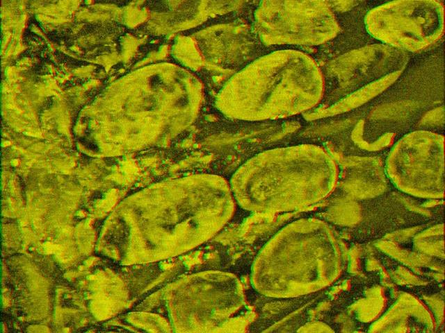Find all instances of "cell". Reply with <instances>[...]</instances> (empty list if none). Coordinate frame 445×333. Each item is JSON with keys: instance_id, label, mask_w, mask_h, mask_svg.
Segmentation results:
<instances>
[{"instance_id": "1", "label": "cell", "mask_w": 445, "mask_h": 333, "mask_svg": "<svg viewBox=\"0 0 445 333\" xmlns=\"http://www.w3.org/2000/svg\"><path fill=\"white\" fill-rule=\"evenodd\" d=\"M121 210L112 248L127 261L186 253L216 235L236 202L229 182L211 173L191 174L159 185Z\"/></svg>"}, {"instance_id": "2", "label": "cell", "mask_w": 445, "mask_h": 333, "mask_svg": "<svg viewBox=\"0 0 445 333\" xmlns=\"http://www.w3.org/2000/svg\"><path fill=\"white\" fill-rule=\"evenodd\" d=\"M325 92L321 68L308 54L277 50L254 60L222 89L217 106L227 116L264 121L307 114Z\"/></svg>"}, {"instance_id": "3", "label": "cell", "mask_w": 445, "mask_h": 333, "mask_svg": "<svg viewBox=\"0 0 445 333\" xmlns=\"http://www.w3.org/2000/svg\"><path fill=\"white\" fill-rule=\"evenodd\" d=\"M334 157L313 144L280 146L257 153L234 173L236 204L258 213L286 212L318 201L332 189Z\"/></svg>"}, {"instance_id": "4", "label": "cell", "mask_w": 445, "mask_h": 333, "mask_svg": "<svg viewBox=\"0 0 445 333\" xmlns=\"http://www.w3.org/2000/svg\"><path fill=\"white\" fill-rule=\"evenodd\" d=\"M330 229L315 220L292 223L275 233L258 253L251 280L261 295L280 298L327 282L335 270L337 251Z\"/></svg>"}, {"instance_id": "5", "label": "cell", "mask_w": 445, "mask_h": 333, "mask_svg": "<svg viewBox=\"0 0 445 333\" xmlns=\"http://www.w3.org/2000/svg\"><path fill=\"white\" fill-rule=\"evenodd\" d=\"M165 299L174 332H242L253 317L241 281L228 272L184 276L168 287Z\"/></svg>"}, {"instance_id": "6", "label": "cell", "mask_w": 445, "mask_h": 333, "mask_svg": "<svg viewBox=\"0 0 445 333\" xmlns=\"http://www.w3.org/2000/svg\"><path fill=\"white\" fill-rule=\"evenodd\" d=\"M408 62L407 53L382 43L364 45L342 54L322 69L324 97L307 114L318 118L362 106L393 85Z\"/></svg>"}, {"instance_id": "7", "label": "cell", "mask_w": 445, "mask_h": 333, "mask_svg": "<svg viewBox=\"0 0 445 333\" xmlns=\"http://www.w3.org/2000/svg\"><path fill=\"white\" fill-rule=\"evenodd\" d=\"M254 17L257 37L268 46H317L332 40L340 31L327 1H262Z\"/></svg>"}, {"instance_id": "8", "label": "cell", "mask_w": 445, "mask_h": 333, "mask_svg": "<svg viewBox=\"0 0 445 333\" xmlns=\"http://www.w3.org/2000/svg\"><path fill=\"white\" fill-rule=\"evenodd\" d=\"M444 15L439 1H394L371 8L364 17V26L380 43L416 53L442 38Z\"/></svg>"}, {"instance_id": "9", "label": "cell", "mask_w": 445, "mask_h": 333, "mask_svg": "<svg viewBox=\"0 0 445 333\" xmlns=\"http://www.w3.org/2000/svg\"><path fill=\"white\" fill-rule=\"evenodd\" d=\"M385 166L392 174L408 179H440L444 173V136L423 129L404 135L389 149Z\"/></svg>"}, {"instance_id": "10", "label": "cell", "mask_w": 445, "mask_h": 333, "mask_svg": "<svg viewBox=\"0 0 445 333\" xmlns=\"http://www.w3.org/2000/svg\"><path fill=\"white\" fill-rule=\"evenodd\" d=\"M444 125V106L438 107L430 112H428L427 114L421 119L419 122V126L421 127L419 129L423 130H430V127H440L441 126L443 127Z\"/></svg>"}]
</instances>
